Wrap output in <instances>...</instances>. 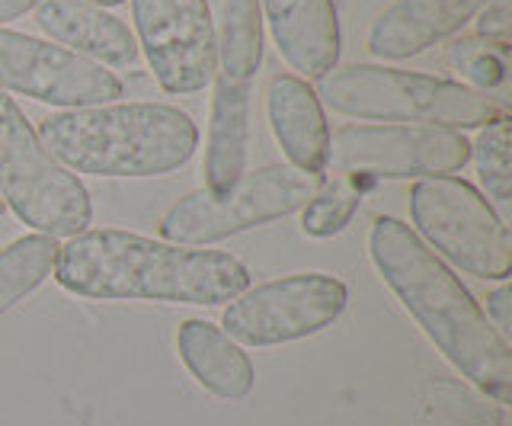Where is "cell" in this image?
Instances as JSON below:
<instances>
[{
	"label": "cell",
	"instance_id": "obj_1",
	"mask_svg": "<svg viewBox=\"0 0 512 426\" xmlns=\"http://www.w3.org/2000/svg\"><path fill=\"white\" fill-rule=\"evenodd\" d=\"M368 254L432 346L496 404L512 401V346L442 257L400 218H375Z\"/></svg>",
	"mask_w": 512,
	"mask_h": 426
},
{
	"label": "cell",
	"instance_id": "obj_2",
	"mask_svg": "<svg viewBox=\"0 0 512 426\" xmlns=\"http://www.w3.org/2000/svg\"><path fill=\"white\" fill-rule=\"evenodd\" d=\"M55 279L93 302L224 305L250 286L247 266L224 250H196L132 231H80L58 250Z\"/></svg>",
	"mask_w": 512,
	"mask_h": 426
},
{
	"label": "cell",
	"instance_id": "obj_3",
	"mask_svg": "<svg viewBox=\"0 0 512 426\" xmlns=\"http://www.w3.org/2000/svg\"><path fill=\"white\" fill-rule=\"evenodd\" d=\"M36 135L61 167L90 177H164L199 145L196 122L170 103L61 109Z\"/></svg>",
	"mask_w": 512,
	"mask_h": 426
},
{
	"label": "cell",
	"instance_id": "obj_4",
	"mask_svg": "<svg viewBox=\"0 0 512 426\" xmlns=\"http://www.w3.org/2000/svg\"><path fill=\"white\" fill-rule=\"evenodd\" d=\"M317 100L333 113L429 129H487L506 119V103L461 81L384 65H336L317 81Z\"/></svg>",
	"mask_w": 512,
	"mask_h": 426
},
{
	"label": "cell",
	"instance_id": "obj_5",
	"mask_svg": "<svg viewBox=\"0 0 512 426\" xmlns=\"http://www.w3.org/2000/svg\"><path fill=\"white\" fill-rule=\"evenodd\" d=\"M324 173H308L292 164H269L244 173L224 193H196L173 202L160 218V238L180 247H205L231 238V234L279 222L292 212H301L320 189Z\"/></svg>",
	"mask_w": 512,
	"mask_h": 426
},
{
	"label": "cell",
	"instance_id": "obj_6",
	"mask_svg": "<svg viewBox=\"0 0 512 426\" xmlns=\"http://www.w3.org/2000/svg\"><path fill=\"white\" fill-rule=\"evenodd\" d=\"M0 199L20 222L55 241L77 238L93 218L87 186L45 151L7 93H0Z\"/></svg>",
	"mask_w": 512,
	"mask_h": 426
},
{
	"label": "cell",
	"instance_id": "obj_7",
	"mask_svg": "<svg viewBox=\"0 0 512 426\" xmlns=\"http://www.w3.org/2000/svg\"><path fill=\"white\" fill-rule=\"evenodd\" d=\"M413 231L432 254L477 279L512 273V234L503 215L461 177H429L410 189Z\"/></svg>",
	"mask_w": 512,
	"mask_h": 426
},
{
	"label": "cell",
	"instance_id": "obj_8",
	"mask_svg": "<svg viewBox=\"0 0 512 426\" xmlns=\"http://www.w3.org/2000/svg\"><path fill=\"white\" fill-rule=\"evenodd\" d=\"M346 286L330 273H295L244 289L221 314V330L244 346H279L320 334L343 314Z\"/></svg>",
	"mask_w": 512,
	"mask_h": 426
},
{
	"label": "cell",
	"instance_id": "obj_9",
	"mask_svg": "<svg viewBox=\"0 0 512 426\" xmlns=\"http://www.w3.org/2000/svg\"><path fill=\"white\" fill-rule=\"evenodd\" d=\"M471 161V141L429 125H343L330 135L327 167L340 177H452Z\"/></svg>",
	"mask_w": 512,
	"mask_h": 426
},
{
	"label": "cell",
	"instance_id": "obj_10",
	"mask_svg": "<svg viewBox=\"0 0 512 426\" xmlns=\"http://www.w3.org/2000/svg\"><path fill=\"white\" fill-rule=\"evenodd\" d=\"M135 42L157 84L173 97L199 93L218 74V42L208 0H132Z\"/></svg>",
	"mask_w": 512,
	"mask_h": 426
},
{
	"label": "cell",
	"instance_id": "obj_11",
	"mask_svg": "<svg viewBox=\"0 0 512 426\" xmlns=\"http://www.w3.org/2000/svg\"><path fill=\"white\" fill-rule=\"evenodd\" d=\"M4 90L58 109H84L122 97V81L55 42L0 26V93Z\"/></svg>",
	"mask_w": 512,
	"mask_h": 426
},
{
	"label": "cell",
	"instance_id": "obj_12",
	"mask_svg": "<svg viewBox=\"0 0 512 426\" xmlns=\"http://www.w3.org/2000/svg\"><path fill=\"white\" fill-rule=\"evenodd\" d=\"M487 0H394L368 29L365 49L381 61H404L461 33Z\"/></svg>",
	"mask_w": 512,
	"mask_h": 426
},
{
	"label": "cell",
	"instance_id": "obj_13",
	"mask_svg": "<svg viewBox=\"0 0 512 426\" xmlns=\"http://www.w3.org/2000/svg\"><path fill=\"white\" fill-rule=\"evenodd\" d=\"M263 23L288 68L320 81L340 61V17L333 0H260Z\"/></svg>",
	"mask_w": 512,
	"mask_h": 426
},
{
	"label": "cell",
	"instance_id": "obj_14",
	"mask_svg": "<svg viewBox=\"0 0 512 426\" xmlns=\"http://www.w3.org/2000/svg\"><path fill=\"white\" fill-rule=\"evenodd\" d=\"M36 23L48 42L109 68H135V33L90 0H39Z\"/></svg>",
	"mask_w": 512,
	"mask_h": 426
},
{
	"label": "cell",
	"instance_id": "obj_15",
	"mask_svg": "<svg viewBox=\"0 0 512 426\" xmlns=\"http://www.w3.org/2000/svg\"><path fill=\"white\" fill-rule=\"evenodd\" d=\"M266 116L279 148L292 161V167L308 173L327 170L330 154V125L324 116V103L317 100L314 87L298 74H276L269 84Z\"/></svg>",
	"mask_w": 512,
	"mask_h": 426
},
{
	"label": "cell",
	"instance_id": "obj_16",
	"mask_svg": "<svg viewBox=\"0 0 512 426\" xmlns=\"http://www.w3.org/2000/svg\"><path fill=\"white\" fill-rule=\"evenodd\" d=\"M250 141V81H234L228 74H215L212 122L205 141V189L224 193L240 177L247 164Z\"/></svg>",
	"mask_w": 512,
	"mask_h": 426
},
{
	"label": "cell",
	"instance_id": "obj_17",
	"mask_svg": "<svg viewBox=\"0 0 512 426\" xmlns=\"http://www.w3.org/2000/svg\"><path fill=\"white\" fill-rule=\"evenodd\" d=\"M176 350H180V359L186 362L192 378L215 398L240 401L253 391L256 372L250 356L218 324L202 318L183 321L176 330Z\"/></svg>",
	"mask_w": 512,
	"mask_h": 426
},
{
	"label": "cell",
	"instance_id": "obj_18",
	"mask_svg": "<svg viewBox=\"0 0 512 426\" xmlns=\"http://www.w3.org/2000/svg\"><path fill=\"white\" fill-rule=\"evenodd\" d=\"M218 65L234 81H253L263 61V10L260 0H224L218 7Z\"/></svg>",
	"mask_w": 512,
	"mask_h": 426
},
{
	"label": "cell",
	"instance_id": "obj_19",
	"mask_svg": "<svg viewBox=\"0 0 512 426\" xmlns=\"http://www.w3.org/2000/svg\"><path fill=\"white\" fill-rule=\"evenodd\" d=\"M58 250V241L48 234H23L0 250V314L55 273Z\"/></svg>",
	"mask_w": 512,
	"mask_h": 426
},
{
	"label": "cell",
	"instance_id": "obj_20",
	"mask_svg": "<svg viewBox=\"0 0 512 426\" xmlns=\"http://www.w3.org/2000/svg\"><path fill=\"white\" fill-rule=\"evenodd\" d=\"M365 186L359 177H340L333 183H324V189L301 209V231L308 238H336L346 225L352 222V215L359 212Z\"/></svg>",
	"mask_w": 512,
	"mask_h": 426
},
{
	"label": "cell",
	"instance_id": "obj_21",
	"mask_svg": "<svg viewBox=\"0 0 512 426\" xmlns=\"http://www.w3.org/2000/svg\"><path fill=\"white\" fill-rule=\"evenodd\" d=\"M471 157L477 164L480 183L487 186V196L493 199L490 205L503 212V222L509 215L512 202V167H509V119H500L480 129L477 141L471 145Z\"/></svg>",
	"mask_w": 512,
	"mask_h": 426
},
{
	"label": "cell",
	"instance_id": "obj_22",
	"mask_svg": "<svg viewBox=\"0 0 512 426\" xmlns=\"http://www.w3.org/2000/svg\"><path fill=\"white\" fill-rule=\"evenodd\" d=\"M455 65L468 71V77L477 84L474 90L490 93L496 84L506 81V42H487L477 39L455 42Z\"/></svg>",
	"mask_w": 512,
	"mask_h": 426
},
{
	"label": "cell",
	"instance_id": "obj_23",
	"mask_svg": "<svg viewBox=\"0 0 512 426\" xmlns=\"http://www.w3.org/2000/svg\"><path fill=\"white\" fill-rule=\"evenodd\" d=\"M477 33L487 42H509V0H487L477 13Z\"/></svg>",
	"mask_w": 512,
	"mask_h": 426
},
{
	"label": "cell",
	"instance_id": "obj_24",
	"mask_svg": "<svg viewBox=\"0 0 512 426\" xmlns=\"http://www.w3.org/2000/svg\"><path fill=\"white\" fill-rule=\"evenodd\" d=\"M487 321L509 340V334H512V292L506 286L487 295Z\"/></svg>",
	"mask_w": 512,
	"mask_h": 426
},
{
	"label": "cell",
	"instance_id": "obj_25",
	"mask_svg": "<svg viewBox=\"0 0 512 426\" xmlns=\"http://www.w3.org/2000/svg\"><path fill=\"white\" fill-rule=\"evenodd\" d=\"M32 7H39V0H0V23H10L16 17H23V13Z\"/></svg>",
	"mask_w": 512,
	"mask_h": 426
},
{
	"label": "cell",
	"instance_id": "obj_26",
	"mask_svg": "<svg viewBox=\"0 0 512 426\" xmlns=\"http://www.w3.org/2000/svg\"><path fill=\"white\" fill-rule=\"evenodd\" d=\"M90 4H96V7L109 10V7H122V4H128V0H90Z\"/></svg>",
	"mask_w": 512,
	"mask_h": 426
},
{
	"label": "cell",
	"instance_id": "obj_27",
	"mask_svg": "<svg viewBox=\"0 0 512 426\" xmlns=\"http://www.w3.org/2000/svg\"><path fill=\"white\" fill-rule=\"evenodd\" d=\"M496 420H500V423H496V426H509V417H506V410H500V417H496Z\"/></svg>",
	"mask_w": 512,
	"mask_h": 426
},
{
	"label": "cell",
	"instance_id": "obj_28",
	"mask_svg": "<svg viewBox=\"0 0 512 426\" xmlns=\"http://www.w3.org/2000/svg\"><path fill=\"white\" fill-rule=\"evenodd\" d=\"M4 212H7V205H4V199H0V218H4Z\"/></svg>",
	"mask_w": 512,
	"mask_h": 426
},
{
	"label": "cell",
	"instance_id": "obj_29",
	"mask_svg": "<svg viewBox=\"0 0 512 426\" xmlns=\"http://www.w3.org/2000/svg\"><path fill=\"white\" fill-rule=\"evenodd\" d=\"M221 4H224V0H215V7H221Z\"/></svg>",
	"mask_w": 512,
	"mask_h": 426
}]
</instances>
